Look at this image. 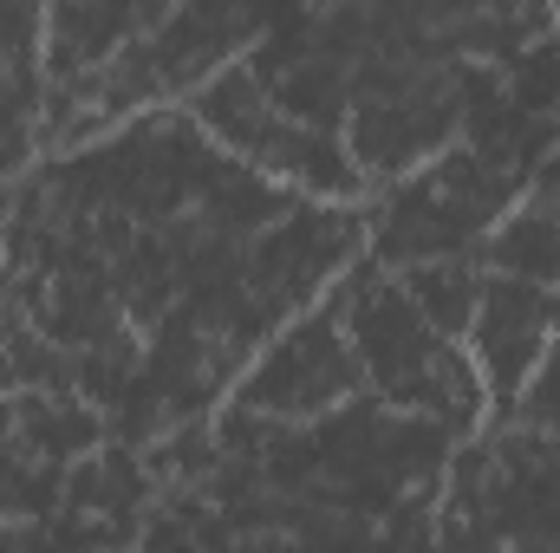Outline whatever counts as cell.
<instances>
[{"instance_id":"obj_1","label":"cell","mask_w":560,"mask_h":553,"mask_svg":"<svg viewBox=\"0 0 560 553\" xmlns=\"http://www.w3.org/2000/svg\"><path fill=\"white\" fill-rule=\"evenodd\" d=\"M359 385V352L346 345V326L339 319H300L275 352L255 365L248 378V411L268 416H313L326 404H346Z\"/></svg>"},{"instance_id":"obj_2","label":"cell","mask_w":560,"mask_h":553,"mask_svg":"<svg viewBox=\"0 0 560 553\" xmlns=\"http://www.w3.org/2000/svg\"><path fill=\"white\" fill-rule=\"evenodd\" d=\"M469 332H476V358H482V378L515 398L528 372H541V352H548V299L535 293V280H515V286H482L476 293V313H469Z\"/></svg>"},{"instance_id":"obj_3","label":"cell","mask_w":560,"mask_h":553,"mask_svg":"<svg viewBox=\"0 0 560 553\" xmlns=\"http://www.w3.org/2000/svg\"><path fill=\"white\" fill-rule=\"evenodd\" d=\"M489 261L515 280H555L560 274V196H528L489 242Z\"/></svg>"}]
</instances>
